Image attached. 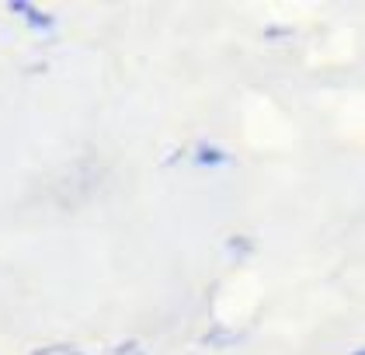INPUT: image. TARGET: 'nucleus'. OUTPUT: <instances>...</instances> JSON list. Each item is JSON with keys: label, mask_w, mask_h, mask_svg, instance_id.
<instances>
[{"label": "nucleus", "mask_w": 365, "mask_h": 355, "mask_svg": "<svg viewBox=\"0 0 365 355\" xmlns=\"http://www.w3.org/2000/svg\"><path fill=\"white\" fill-rule=\"evenodd\" d=\"M230 161V154L226 150H220V146H212V143H198V150H195V164L202 167H220Z\"/></svg>", "instance_id": "1"}, {"label": "nucleus", "mask_w": 365, "mask_h": 355, "mask_svg": "<svg viewBox=\"0 0 365 355\" xmlns=\"http://www.w3.org/2000/svg\"><path fill=\"white\" fill-rule=\"evenodd\" d=\"M29 28H42V31H49V28L56 25V18L53 14H46V11H38V7H29Z\"/></svg>", "instance_id": "2"}, {"label": "nucleus", "mask_w": 365, "mask_h": 355, "mask_svg": "<svg viewBox=\"0 0 365 355\" xmlns=\"http://www.w3.org/2000/svg\"><path fill=\"white\" fill-rule=\"evenodd\" d=\"M143 349H140V341H125V345H118L115 349V355H140Z\"/></svg>", "instance_id": "4"}, {"label": "nucleus", "mask_w": 365, "mask_h": 355, "mask_svg": "<svg viewBox=\"0 0 365 355\" xmlns=\"http://www.w3.org/2000/svg\"><path fill=\"white\" fill-rule=\"evenodd\" d=\"M230 247H237V251H251V244H247L244 237H237V241H230Z\"/></svg>", "instance_id": "6"}, {"label": "nucleus", "mask_w": 365, "mask_h": 355, "mask_svg": "<svg viewBox=\"0 0 365 355\" xmlns=\"http://www.w3.org/2000/svg\"><path fill=\"white\" fill-rule=\"evenodd\" d=\"M29 0H11V4H7V11H14V14H29Z\"/></svg>", "instance_id": "5"}, {"label": "nucleus", "mask_w": 365, "mask_h": 355, "mask_svg": "<svg viewBox=\"0 0 365 355\" xmlns=\"http://www.w3.org/2000/svg\"><path fill=\"white\" fill-rule=\"evenodd\" d=\"M230 341H237V334H209L205 338V345H230Z\"/></svg>", "instance_id": "3"}]
</instances>
